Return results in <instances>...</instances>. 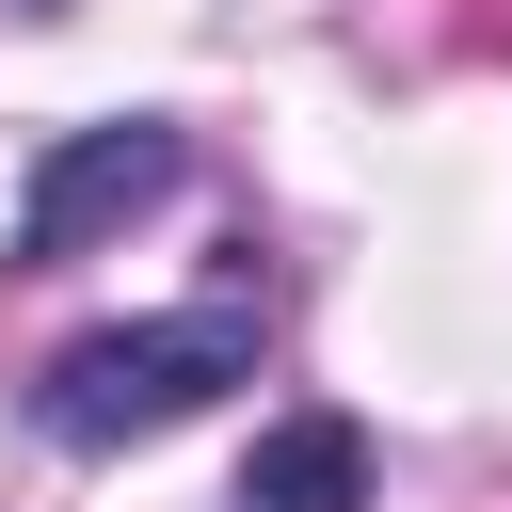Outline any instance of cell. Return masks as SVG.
<instances>
[{
    "label": "cell",
    "mask_w": 512,
    "mask_h": 512,
    "mask_svg": "<svg viewBox=\"0 0 512 512\" xmlns=\"http://www.w3.org/2000/svg\"><path fill=\"white\" fill-rule=\"evenodd\" d=\"M176 192V128H144V112H112V128H64L48 160H32V192H16V256H96L128 208H160Z\"/></svg>",
    "instance_id": "cell-2"
},
{
    "label": "cell",
    "mask_w": 512,
    "mask_h": 512,
    "mask_svg": "<svg viewBox=\"0 0 512 512\" xmlns=\"http://www.w3.org/2000/svg\"><path fill=\"white\" fill-rule=\"evenodd\" d=\"M224 384H256V304H240V288H208V304H176V320L64 336L48 384H32V432H48V448H128V432H176V416L224 400Z\"/></svg>",
    "instance_id": "cell-1"
},
{
    "label": "cell",
    "mask_w": 512,
    "mask_h": 512,
    "mask_svg": "<svg viewBox=\"0 0 512 512\" xmlns=\"http://www.w3.org/2000/svg\"><path fill=\"white\" fill-rule=\"evenodd\" d=\"M240 512H368V432L352 416H272L240 464Z\"/></svg>",
    "instance_id": "cell-3"
}]
</instances>
